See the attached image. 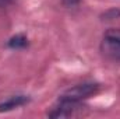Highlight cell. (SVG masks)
Masks as SVG:
<instances>
[{
    "label": "cell",
    "mask_w": 120,
    "mask_h": 119,
    "mask_svg": "<svg viewBox=\"0 0 120 119\" xmlns=\"http://www.w3.org/2000/svg\"><path fill=\"white\" fill-rule=\"evenodd\" d=\"M81 3V0H61V4L64 7H75Z\"/></svg>",
    "instance_id": "cell-5"
},
{
    "label": "cell",
    "mask_w": 120,
    "mask_h": 119,
    "mask_svg": "<svg viewBox=\"0 0 120 119\" xmlns=\"http://www.w3.org/2000/svg\"><path fill=\"white\" fill-rule=\"evenodd\" d=\"M31 101L28 95H11L7 99L0 102V112H8L15 108H20L22 105H27Z\"/></svg>",
    "instance_id": "cell-3"
},
{
    "label": "cell",
    "mask_w": 120,
    "mask_h": 119,
    "mask_svg": "<svg viewBox=\"0 0 120 119\" xmlns=\"http://www.w3.org/2000/svg\"><path fill=\"white\" fill-rule=\"evenodd\" d=\"M99 90V84L96 83H82L78 86H74L71 88L66 90L59 97L57 105L53 108V111L48 112V116L50 118H67L71 116L74 109L87 98L94 95Z\"/></svg>",
    "instance_id": "cell-1"
},
{
    "label": "cell",
    "mask_w": 120,
    "mask_h": 119,
    "mask_svg": "<svg viewBox=\"0 0 120 119\" xmlns=\"http://www.w3.org/2000/svg\"><path fill=\"white\" fill-rule=\"evenodd\" d=\"M99 49L106 59L120 62V28L108 30L101 41Z\"/></svg>",
    "instance_id": "cell-2"
},
{
    "label": "cell",
    "mask_w": 120,
    "mask_h": 119,
    "mask_svg": "<svg viewBox=\"0 0 120 119\" xmlns=\"http://www.w3.org/2000/svg\"><path fill=\"white\" fill-rule=\"evenodd\" d=\"M14 3V0H0V8H6L8 6H11Z\"/></svg>",
    "instance_id": "cell-6"
},
{
    "label": "cell",
    "mask_w": 120,
    "mask_h": 119,
    "mask_svg": "<svg viewBox=\"0 0 120 119\" xmlns=\"http://www.w3.org/2000/svg\"><path fill=\"white\" fill-rule=\"evenodd\" d=\"M7 46L10 49H24L28 46V38L24 35V34H17L14 36H11L8 41H7Z\"/></svg>",
    "instance_id": "cell-4"
}]
</instances>
